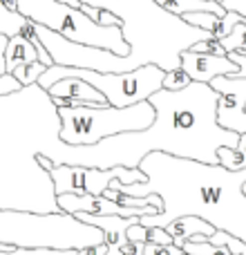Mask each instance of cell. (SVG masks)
<instances>
[{
  "label": "cell",
  "mask_w": 246,
  "mask_h": 255,
  "mask_svg": "<svg viewBox=\"0 0 246 255\" xmlns=\"http://www.w3.org/2000/svg\"><path fill=\"white\" fill-rule=\"evenodd\" d=\"M81 222L92 224L103 231L108 244L106 255H121V247L127 242V229L139 224V217H119V215H88V213H79Z\"/></svg>",
  "instance_id": "8fae6325"
},
{
  "label": "cell",
  "mask_w": 246,
  "mask_h": 255,
  "mask_svg": "<svg viewBox=\"0 0 246 255\" xmlns=\"http://www.w3.org/2000/svg\"><path fill=\"white\" fill-rule=\"evenodd\" d=\"M54 181V190L58 195H103L110 188L112 181L119 179V184L123 186H132V184H143L148 177L141 168H125V166H117V168H85V166H54L49 170Z\"/></svg>",
  "instance_id": "ba28073f"
},
{
  "label": "cell",
  "mask_w": 246,
  "mask_h": 255,
  "mask_svg": "<svg viewBox=\"0 0 246 255\" xmlns=\"http://www.w3.org/2000/svg\"><path fill=\"white\" fill-rule=\"evenodd\" d=\"M18 13L65 36L72 43L106 49L121 58L132 52L130 43L123 38V27H103L85 16L83 9L70 7L58 0H18Z\"/></svg>",
  "instance_id": "8992f818"
},
{
  "label": "cell",
  "mask_w": 246,
  "mask_h": 255,
  "mask_svg": "<svg viewBox=\"0 0 246 255\" xmlns=\"http://www.w3.org/2000/svg\"><path fill=\"white\" fill-rule=\"evenodd\" d=\"M139 168L148 177L143 184L123 186L117 179L110 188L130 197H161L163 211L139 217L141 226L166 229L177 217L195 215L246 244V195L242 190L246 170H226L220 163L213 166L166 152L145 154Z\"/></svg>",
  "instance_id": "7a4b0ae2"
},
{
  "label": "cell",
  "mask_w": 246,
  "mask_h": 255,
  "mask_svg": "<svg viewBox=\"0 0 246 255\" xmlns=\"http://www.w3.org/2000/svg\"><path fill=\"white\" fill-rule=\"evenodd\" d=\"M40 61V54L36 43H31L25 36H11L4 49V65H7V74H13L20 65H29V63Z\"/></svg>",
  "instance_id": "9a60e30c"
},
{
  "label": "cell",
  "mask_w": 246,
  "mask_h": 255,
  "mask_svg": "<svg viewBox=\"0 0 246 255\" xmlns=\"http://www.w3.org/2000/svg\"><path fill=\"white\" fill-rule=\"evenodd\" d=\"M242 255H246V251H244V253H242Z\"/></svg>",
  "instance_id": "1f68e13d"
},
{
  "label": "cell",
  "mask_w": 246,
  "mask_h": 255,
  "mask_svg": "<svg viewBox=\"0 0 246 255\" xmlns=\"http://www.w3.org/2000/svg\"><path fill=\"white\" fill-rule=\"evenodd\" d=\"M157 119L143 132H125L97 145H67L52 157L54 166L85 168H139L150 152H166L172 157L193 159L202 163H220L217 150L238 148L240 134L217 124L220 94L208 83H193L184 90H159L148 99Z\"/></svg>",
  "instance_id": "6da1fadb"
},
{
  "label": "cell",
  "mask_w": 246,
  "mask_h": 255,
  "mask_svg": "<svg viewBox=\"0 0 246 255\" xmlns=\"http://www.w3.org/2000/svg\"><path fill=\"white\" fill-rule=\"evenodd\" d=\"M181 249L190 255H233L226 247H215V244H211L208 238L204 240V242H184Z\"/></svg>",
  "instance_id": "ffe728a7"
},
{
  "label": "cell",
  "mask_w": 246,
  "mask_h": 255,
  "mask_svg": "<svg viewBox=\"0 0 246 255\" xmlns=\"http://www.w3.org/2000/svg\"><path fill=\"white\" fill-rule=\"evenodd\" d=\"M74 249H11L0 251V255H76Z\"/></svg>",
  "instance_id": "603a6c76"
},
{
  "label": "cell",
  "mask_w": 246,
  "mask_h": 255,
  "mask_svg": "<svg viewBox=\"0 0 246 255\" xmlns=\"http://www.w3.org/2000/svg\"><path fill=\"white\" fill-rule=\"evenodd\" d=\"M13 247H9V244H0V251H11Z\"/></svg>",
  "instance_id": "f546056e"
},
{
  "label": "cell",
  "mask_w": 246,
  "mask_h": 255,
  "mask_svg": "<svg viewBox=\"0 0 246 255\" xmlns=\"http://www.w3.org/2000/svg\"><path fill=\"white\" fill-rule=\"evenodd\" d=\"M190 83H193V79H190L188 72L179 65L177 70H168L166 72V79H163V90H172V92H177V90L188 88Z\"/></svg>",
  "instance_id": "44dd1931"
},
{
  "label": "cell",
  "mask_w": 246,
  "mask_h": 255,
  "mask_svg": "<svg viewBox=\"0 0 246 255\" xmlns=\"http://www.w3.org/2000/svg\"><path fill=\"white\" fill-rule=\"evenodd\" d=\"M47 72V65H43L40 61L29 63V65H20L18 70H13V76L18 79V83L22 88H29V85H36L40 81V76Z\"/></svg>",
  "instance_id": "e0dca14e"
},
{
  "label": "cell",
  "mask_w": 246,
  "mask_h": 255,
  "mask_svg": "<svg viewBox=\"0 0 246 255\" xmlns=\"http://www.w3.org/2000/svg\"><path fill=\"white\" fill-rule=\"evenodd\" d=\"M7 43H9V38L0 34V76L7 74V65H4V49H7Z\"/></svg>",
  "instance_id": "4316f807"
},
{
  "label": "cell",
  "mask_w": 246,
  "mask_h": 255,
  "mask_svg": "<svg viewBox=\"0 0 246 255\" xmlns=\"http://www.w3.org/2000/svg\"><path fill=\"white\" fill-rule=\"evenodd\" d=\"M22 85L18 83V79L13 74H2L0 76V99L2 97H9V94H16L20 92Z\"/></svg>",
  "instance_id": "cb8c5ba5"
},
{
  "label": "cell",
  "mask_w": 246,
  "mask_h": 255,
  "mask_svg": "<svg viewBox=\"0 0 246 255\" xmlns=\"http://www.w3.org/2000/svg\"><path fill=\"white\" fill-rule=\"evenodd\" d=\"M166 72L168 70H161L154 63L134 67L130 72H99V70H83V67L52 65L40 76L38 85L43 90H47L56 81L67 79V76H76V79H83L85 83H90L94 90H99L106 97L108 106L127 108V106H136L141 101H148L152 94L163 90Z\"/></svg>",
  "instance_id": "52a82bcc"
},
{
  "label": "cell",
  "mask_w": 246,
  "mask_h": 255,
  "mask_svg": "<svg viewBox=\"0 0 246 255\" xmlns=\"http://www.w3.org/2000/svg\"><path fill=\"white\" fill-rule=\"evenodd\" d=\"M215 2H220V4H224V0H215Z\"/></svg>",
  "instance_id": "4dcf8cb0"
},
{
  "label": "cell",
  "mask_w": 246,
  "mask_h": 255,
  "mask_svg": "<svg viewBox=\"0 0 246 255\" xmlns=\"http://www.w3.org/2000/svg\"><path fill=\"white\" fill-rule=\"evenodd\" d=\"M181 20L188 22L195 29H202L208 38L222 40L233 31L235 25L246 22V16H242L238 11H226V16H217V13H208V11H195V13L181 16Z\"/></svg>",
  "instance_id": "7c38bea8"
},
{
  "label": "cell",
  "mask_w": 246,
  "mask_h": 255,
  "mask_svg": "<svg viewBox=\"0 0 246 255\" xmlns=\"http://www.w3.org/2000/svg\"><path fill=\"white\" fill-rule=\"evenodd\" d=\"M238 148L246 152V134H240V145H238Z\"/></svg>",
  "instance_id": "f1b7e54d"
},
{
  "label": "cell",
  "mask_w": 246,
  "mask_h": 255,
  "mask_svg": "<svg viewBox=\"0 0 246 255\" xmlns=\"http://www.w3.org/2000/svg\"><path fill=\"white\" fill-rule=\"evenodd\" d=\"M61 145L58 108L38 83L0 99V208L61 213L52 175L38 163Z\"/></svg>",
  "instance_id": "3957f363"
},
{
  "label": "cell",
  "mask_w": 246,
  "mask_h": 255,
  "mask_svg": "<svg viewBox=\"0 0 246 255\" xmlns=\"http://www.w3.org/2000/svg\"><path fill=\"white\" fill-rule=\"evenodd\" d=\"M61 117V141L67 145H97L125 132H143L157 119L152 103L141 101L136 106H79L58 108Z\"/></svg>",
  "instance_id": "5b68a950"
},
{
  "label": "cell",
  "mask_w": 246,
  "mask_h": 255,
  "mask_svg": "<svg viewBox=\"0 0 246 255\" xmlns=\"http://www.w3.org/2000/svg\"><path fill=\"white\" fill-rule=\"evenodd\" d=\"M121 255H143V244L134 242V240H127L121 247Z\"/></svg>",
  "instance_id": "d4e9b609"
},
{
  "label": "cell",
  "mask_w": 246,
  "mask_h": 255,
  "mask_svg": "<svg viewBox=\"0 0 246 255\" xmlns=\"http://www.w3.org/2000/svg\"><path fill=\"white\" fill-rule=\"evenodd\" d=\"M229 58L240 65V79H246V54H242V52H231Z\"/></svg>",
  "instance_id": "484cf974"
},
{
  "label": "cell",
  "mask_w": 246,
  "mask_h": 255,
  "mask_svg": "<svg viewBox=\"0 0 246 255\" xmlns=\"http://www.w3.org/2000/svg\"><path fill=\"white\" fill-rule=\"evenodd\" d=\"M190 52L195 54H211V56H229L226 49L222 47L220 40H213V38H204V40H197L195 45H190Z\"/></svg>",
  "instance_id": "7402d4cb"
},
{
  "label": "cell",
  "mask_w": 246,
  "mask_h": 255,
  "mask_svg": "<svg viewBox=\"0 0 246 255\" xmlns=\"http://www.w3.org/2000/svg\"><path fill=\"white\" fill-rule=\"evenodd\" d=\"M222 47L226 49V54L231 52H242L246 54V22H240V25L233 27V31H231L226 38L220 40Z\"/></svg>",
  "instance_id": "d6986e66"
},
{
  "label": "cell",
  "mask_w": 246,
  "mask_h": 255,
  "mask_svg": "<svg viewBox=\"0 0 246 255\" xmlns=\"http://www.w3.org/2000/svg\"><path fill=\"white\" fill-rule=\"evenodd\" d=\"M208 85L220 94L217 124L224 130L246 134V79H240V76H217Z\"/></svg>",
  "instance_id": "9c48e42d"
},
{
  "label": "cell",
  "mask_w": 246,
  "mask_h": 255,
  "mask_svg": "<svg viewBox=\"0 0 246 255\" xmlns=\"http://www.w3.org/2000/svg\"><path fill=\"white\" fill-rule=\"evenodd\" d=\"M181 67L197 83H211L217 76H240V65L229 56H211V54H195L190 49L181 52Z\"/></svg>",
  "instance_id": "30bf717a"
},
{
  "label": "cell",
  "mask_w": 246,
  "mask_h": 255,
  "mask_svg": "<svg viewBox=\"0 0 246 255\" xmlns=\"http://www.w3.org/2000/svg\"><path fill=\"white\" fill-rule=\"evenodd\" d=\"M217 159L226 170H246V152L240 148H220Z\"/></svg>",
  "instance_id": "ac0fdd59"
},
{
  "label": "cell",
  "mask_w": 246,
  "mask_h": 255,
  "mask_svg": "<svg viewBox=\"0 0 246 255\" xmlns=\"http://www.w3.org/2000/svg\"><path fill=\"white\" fill-rule=\"evenodd\" d=\"M45 92L52 99H76V101H83L88 106H108L106 97L99 90H94L90 83H85L83 79H76V76H67V79L56 81Z\"/></svg>",
  "instance_id": "4fadbf2b"
},
{
  "label": "cell",
  "mask_w": 246,
  "mask_h": 255,
  "mask_svg": "<svg viewBox=\"0 0 246 255\" xmlns=\"http://www.w3.org/2000/svg\"><path fill=\"white\" fill-rule=\"evenodd\" d=\"M166 231L172 235V240H175V247H184V242H188L190 238H195V235H204V238H213V233H215V226L208 224L206 220H202V217H195V215H186V217H177V220H172L170 224L166 226Z\"/></svg>",
  "instance_id": "5bb4252c"
},
{
  "label": "cell",
  "mask_w": 246,
  "mask_h": 255,
  "mask_svg": "<svg viewBox=\"0 0 246 255\" xmlns=\"http://www.w3.org/2000/svg\"><path fill=\"white\" fill-rule=\"evenodd\" d=\"M0 244L13 249H90L106 244L101 229L85 224L67 213H38L4 211L0 208Z\"/></svg>",
  "instance_id": "277c9868"
},
{
  "label": "cell",
  "mask_w": 246,
  "mask_h": 255,
  "mask_svg": "<svg viewBox=\"0 0 246 255\" xmlns=\"http://www.w3.org/2000/svg\"><path fill=\"white\" fill-rule=\"evenodd\" d=\"M154 4H159L168 13L179 18L195 11H208V13H217V16H226V7L215 2V0H154Z\"/></svg>",
  "instance_id": "2e32d148"
},
{
  "label": "cell",
  "mask_w": 246,
  "mask_h": 255,
  "mask_svg": "<svg viewBox=\"0 0 246 255\" xmlns=\"http://www.w3.org/2000/svg\"><path fill=\"white\" fill-rule=\"evenodd\" d=\"M108 253V244H99V247H90V249H81L76 255H106Z\"/></svg>",
  "instance_id": "83f0119b"
}]
</instances>
